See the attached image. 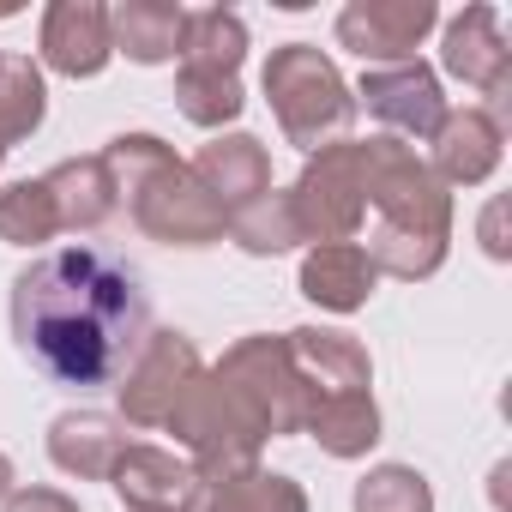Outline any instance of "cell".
Listing matches in <instances>:
<instances>
[{
    "label": "cell",
    "mask_w": 512,
    "mask_h": 512,
    "mask_svg": "<svg viewBox=\"0 0 512 512\" xmlns=\"http://www.w3.org/2000/svg\"><path fill=\"white\" fill-rule=\"evenodd\" d=\"M13 332L61 386H115L151 332V302L127 260L73 241L31 260L13 284Z\"/></svg>",
    "instance_id": "obj_1"
}]
</instances>
